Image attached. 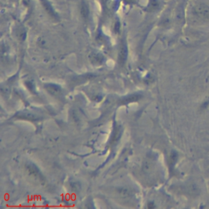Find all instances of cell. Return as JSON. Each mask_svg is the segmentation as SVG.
<instances>
[{
  "label": "cell",
  "instance_id": "obj_14",
  "mask_svg": "<svg viewBox=\"0 0 209 209\" xmlns=\"http://www.w3.org/2000/svg\"><path fill=\"white\" fill-rule=\"evenodd\" d=\"M147 207H148V208H154V206L153 205V203L150 202L149 203H148V206H147Z\"/></svg>",
  "mask_w": 209,
  "mask_h": 209
},
{
  "label": "cell",
  "instance_id": "obj_12",
  "mask_svg": "<svg viewBox=\"0 0 209 209\" xmlns=\"http://www.w3.org/2000/svg\"><path fill=\"white\" fill-rule=\"evenodd\" d=\"M26 86L29 89H30L31 92H35V87H34V84H33L32 82L30 81H27L26 82Z\"/></svg>",
  "mask_w": 209,
  "mask_h": 209
},
{
  "label": "cell",
  "instance_id": "obj_13",
  "mask_svg": "<svg viewBox=\"0 0 209 209\" xmlns=\"http://www.w3.org/2000/svg\"><path fill=\"white\" fill-rule=\"evenodd\" d=\"M119 30H120V23H119V21H116L114 24V31L118 33L119 32Z\"/></svg>",
  "mask_w": 209,
  "mask_h": 209
},
{
  "label": "cell",
  "instance_id": "obj_3",
  "mask_svg": "<svg viewBox=\"0 0 209 209\" xmlns=\"http://www.w3.org/2000/svg\"><path fill=\"white\" fill-rule=\"evenodd\" d=\"M127 57H128V47H127L125 41L122 40V42L120 43V47H119V54H118V61L121 66H123L125 65Z\"/></svg>",
  "mask_w": 209,
  "mask_h": 209
},
{
  "label": "cell",
  "instance_id": "obj_6",
  "mask_svg": "<svg viewBox=\"0 0 209 209\" xmlns=\"http://www.w3.org/2000/svg\"><path fill=\"white\" fill-rule=\"evenodd\" d=\"M90 60H91V62L92 63L93 65H100V64L103 62V60H104V57H103L100 54L92 53V54H91Z\"/></svg>",
  "mask_w": 209,
  "mask_h": 209
},
{
  "label": "cell",
  "instance_id": "obj_5",
  "mask_svg": "<svg viewBox=\"0 0 209 209\" xmlns=\"http://www.w3.org/2000/svg\"><path fill=\"white\" fill-rule=\"evenodd\" d=\"M121 133H122V131H121L120 127H119V126H118V125L115 126V127H114V133H113V135H112L110 144L114 145L117 141H119V138H120Z\"/></svg>",
  "mask_w": 209,
  "mask_h": 209
},
{
  "label": "cell",
  "instance_id": "obj_9",
  "mask_svg": "<svg viewBox=\"0 0 209 209\" xmlns=\"http://www.w3.org/2000/svg\"><path fill=\"white\" fill-rule=\"evenodd\" d=\"M80 14L84 20H88L89 16V8L85 2H83L80 7Z\"/></svg>",
  "mask_w": 209,
  "mask_h": 209
},
{
  "label": "cell",
  "instance_id": "obj_8",
  "mask_svg": "<svg viewBox=\"0 0 209 209\" xmlns=\"http://www.w3.org/2000/svg\"><path fill=\"white\" fill-rule=\"evenodd\" d=\"M141 98V95H132L129 96L128 97H125L122 99L120 100V103L122 104H129L130 102H133V101H136V100H138L139 99Z\"/></svg>",
  "mask_w": 209,
  "mask_h": 209
},
{
  "label": "cell",
  "instance_id": "obj_4",
  "mask_svg": "<svg viewBox=\"0 0 209 209\" xmlns=\"http://www.w3.org/2000/svg\"><path fill=\"white\" fill-rule=\"evenodd\" d=\"M44 88L47 91L49 94H51L53 96H60L62 94V91L60 87L56 84H47L44 85Z\"/></svg>",
  "mask_w": 209,
  "mask_h": 209
},
{
  "label": "cell",
  "instance_id": "obj_11",
  "mask_svg": "<svg viewBox=\"0 0 209 209\" xmlns=\"http://www.w3.org/2000/svg\"><path fill=\"white\" fill-rule=\"evenodd\" d=\"M19 118H21V119H30L31 121H35V120H38V117L35 116L34 114H19Z\"/></svg>",
  "mask_w": 209,
  "mask_h": 209
},
{
  "label": "cell",
  "instance_id": "obj_10",
  "mask_svg": "<svg viewBox=\"0 0 209 209\" xmlns=\"http://www.w3.org/2000/svg\"><path fill=\"white\" fill-rule=\"evenodd\" d=\"M118 195L123 199H128L132 196V193L128 189L121 188L118 190Z\"/></svg>",
  "mask_w": 209,
  "mask_h": 209
},
{
  "label": "cell",
  "instance_id": "obj_1",
  "mask_svg": "<svg viewBox=\"0 0 209 209\" xmlns=\"http://www.w3.org/2000/svg\"><path fill=\"white\" fill-rule=\"evenodd\" d=\"M26 170L29 176L32 177L34 179L37 180L41 183H44L45 179L39 169L34 163H27L26 165Z\"/></svg>",
  "mask_w": 209,
  "mask_h": 209
},
{
  "label": "cell",
  "instance_id": "obj_2",
  "mask_svg": "<svg viewBox=\"0 0 209 209\" xmlns=\"http://www.w3.org/2000/svg\"><path fill=\"white\" fill-rule=\"evenodd\" d=\"M194 14L195 16L203 20H208L209 19V7L204 3H198L195 5L193 9Z\"/></svg>",
  "mask_w": 209,
  "mask_h": 209
},
{
  "label": "cell",
  "instance_id": "obj_7",
  "mask_svg": "<svg viewBox=\"0 0 209 209\" xmlns=\"http://www.w3.org/2000/svg\"><path fill=\"white\" fill-rule=\"evenodd\" d=\"M153 166H154L153 158H152V157H150V158H146L145 159L143 165H142V169H143V171H144L145 172H148L152 169Z\"/></svg>",
  "mask_w": 209,
  "mask_h": 209
}]
</instances>
